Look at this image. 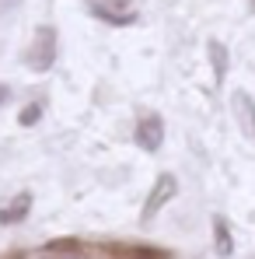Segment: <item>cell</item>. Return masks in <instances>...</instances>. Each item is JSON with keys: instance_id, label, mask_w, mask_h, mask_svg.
Listing matches in <instances>:
<instances>
[{"instance_id": "1", "label": "cell", "mask_w": 255, "mask_h": 259, "mask_svg": "<svg viewBox=\"0 0 255 259\" xmlns=\"http://www.w3.org/2000/svg\"><path fill=\"white\" fill-rule=\"evenodd\" d=\"M56 46H60V32L53 25H39L35 28V39L25 53V67L35 70V74H45L53 63H56Z\"/></svg>"}, {"instance_id": "2", "label": "cell", "mask_w": 255, "mask_h": 259, "mask_svg": "<svg viewBox=\"0 0 255 259\" xmlns=\"http://www.w3.org/2000/svg\"><path fill=\"white\" fill-rule=\"evenodd\" d=\"M87 14L105 21V25H133L136 21V11H133V0H87Z\"/></svg>"}, {"instance_id": "3", "label": "cell", "mask_w": 255, "mask_h": 259, "mask_svg": "<svg viewBox=\"0 0 255 259\" xmlns=\"http://www.w3.org/2000/svg\"><path fill=\"white\" fill-rule=\"evenodd\" d=\"M133 140H136L140 151L158 154L161 144H165V119H161L158 112H143V116L136 119V126H133Z\"/></svg>"}, {"instance_id": "4", "label": "cell", "mask_w": 255, "mask_h": 259, "mask_svg": "<svg viewBox=\"0 0 255 259\" xmlns=\"http://www.w3.org/2000/svg\"><path fill=\"white\" fill-rule=\"evenodd\" d=\"M178 193V179L171 172H165V175H158V182H154V189L147 193V200H143V210H140V221L143 224H150L154 217L161 214V207H168V200Z\"/></svg>"}, {"instance_id": "5", "label": "cell", "mask_w": 255, "mask_h": 259, "mask_svg": "<svg viewBox=\"0 0 255 259\" xmlns=\"http://www.w3.org/2000/svg\"><path fill=\"white\" fill-rule=\"evenodd\" d=\"M231 109H234L238 123L245 126V133L255 137V98L252 95H248V91H234V95H231Z\"/></svg>"}, {"instance_id": "6", "label": "cell", "mask_w": 255, "mask_h": 259, "mask_svg": "<svg viewBox=\"0 0 255 259\" xmlns=\"http://www.w3.org/2000/svg\"><path fill=\"white\" fill-rule=\"evenodd\" d=\"M207 56H210V67H213V81L224 84V77H227V63H231L227 46L220 42V39H210V42H207Z\"/></svg>"}, {"instance_id": "7", "label": "cell", "mask_w": 255, "mask_h": 259, "mask_svg": "<svg viewBox=\"0 0 255 259\" xmlns=\"http://www.w3.org/2000/svg\"><path fill=\"white\" fill-rule=\"evenodd\" d=\"M32 210V193H18L4 210H0V224H18V221H25Z\"/></svg>"}, {"instance_id": "8", "label": "cell", "mask_w": 255, "mask_h": 259, "mask_svg": "<svg viewBox=\"0 0 255 259\" xmlns=\"http://www.w3.org/2000/svg\"><path fill=\"white\" fill-rule=\"evenodd\" d=\"M213 245H217V256H231L234 252V242H231V228L224 217H213Z\"/></svg>"}, {"instance_id": "9", "label": "cell", "mask_w": 255, "mask_h": 259, "mask_svg": "<svg viewBox=\"0 0 255 259\" xmlns=\"http://www.w3.org/2000/svg\"><path fill=\"white\" fill-rule=\"evenodd\" d=\"M45 259H84V249L77 242H56L45 249Z\"/></svg>"}, {"instance_id": "10", "label": "cell", "mask_w": 255, "mask_h": 259, "mask_svg": "<svg viewBox=\"0 0 255 259\" xmlns=\"http://www.w3.org/2000/svg\"><path fill=\"white\" fill-rule=\"evenodd\" d=\"M42 112H45V102H42V98H39V102H28V105H21L18 123H21V126H35V123L42 119Z\"/></svg>"}, {"instance_id": "11", "label": "cell", "mask_w": 255, "mask_h": 259, "mask_svg": "<svg viewBox=\"0 0 255 259\" xmlns=\"http://www.w3.org/2000/svg\"><path fill=\"white\" fill-rule=\"evenodd\" d=\"M7 102H11V88H7V84H4V81H0V109H4Z\"/></svg>"}, {"instance_id": "12", "label": "cell", "mask_w": 255, "mask_h": 259, "mask_svg": "<svg viewBox=\"0 0 255 259\" xmlns=\"http://www.w3.org/2000/svg\"><path fill=\"white\" fill-rule=\"evenodd\" d=\"M14 4H21V0H0V7H14Z\"/></svg>"}, {"instance_id": "13", "label": "cell", "mask_w": 255, "mask_h": 259, "mask_svg": "<svg viewBox=\"0 0 255 259\" xmlns=\"http://www.w3.org/2000/svg\"><path fill=\"white\" fill-rule=\"evenodd\" d=\"M252 7H255V0H252Z\"/></svg>"}]
</instances>
